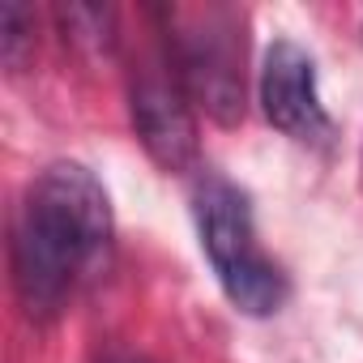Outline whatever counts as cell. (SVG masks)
<instances>
[{"label":"cell","mask_w":363,"mask_h":363,"mask_svg":"<svg viewBox=\"0 0 363 363\" xmlns=\"http://www.w3.org/2000/svg\"><path fill=\"white\" fill-rule=\"evenodd\" d=\"M111 201L82 162H52L35 175L13 223V291L30 320L65 312L73 291L111 252Z\"/></svg>","instance_id":"1"},{"label":"cell","mask_w":363,"mask_h":363,"mask_svg":"<svg viewBox=\"0 0 363 363\" xmlns=\"http://www.w3.org/2000/svg\"><path fill=\"white\" fill-rule=\"evenodd\" d=\"M193 218H197L201 252L210 257L223 295L248 316L278 312L291 286H286V274L274 265V257L257 240L248 193L231 184L227 175L206 171L193 193Z\"/></svg>","instance_id":"2"},{"label":"cell","mask_w":363,"mask_h":363,"mask_svg":"<svg viewBox=\"0 0 363 363\" xmlns=\"http://www.w3.org/2000/svg\"><path fill=\"white\" fill-rule=\"evenodd\" d=\"M167 65L184 94L214 124L231 128L248 111V39L244 18L227 5L167 13Z\"/></svg>","instance_id":"3"},{"label":"cell","mask_w":363,"mask_h":363,"mask_svg":"<svg viewBox=\"0 0 363 363\" xmlns=\"http://www.w3.org/2000/svg\"><path fill=\"white\" fill-rule=\"evenodd\" d=\"M128 120L145 154L171 171V175H189L201 162V137H197V111L193 99L184 94L179 77L171 73L167 56L145 60L133 69L128 82Z\"/></svg>","instance_id":"4"},{"label":"cell","mask_w":363,"mask_h":363,"mask_svg":"<svg viewBox=\"0 0 363 363\" xmlns=\"http://www.w3.org/2000/svg\"><path fill=\"white\" fill-rule=\"evenodd\" d=\"M261 107L265 120L295 141H325L329 111L320 103L316 65L295 39H274L261 60Z\"/></svg>","instance_id":"5"},{"label":"cell","mask_w":363,"mask_h":363,"mask_svg":"<svg viewBox=\"0 0 363 363\" xmlns=\"http://www.w3.org/2000/svg\"><path fill=\"white\" fill-rule=\"evenodd\" d=\"M60 35L69 48H77L86 60H103L116 52L120 30H116V9L111 5H60L56 9Z\"/></svg>","instance_id":"6"},{"label":"cell","mask_w":363,"mask_h":363,"mask_svg":"<svg viewBox=\"0 0 363 363\" xmlns=\"http://www.w3.org/2000/svg\"><path fill=\"white\" fill-rule=\"evenodd\" d=\"M30 56H35V13L18 0H5L0 5V60L9 73H22Z\"/></svg>","instance_id":"7"},{"label":"cell","mask_w":363,"mask_h":363,"mask_svg":"<svg viewBox=\"0 0 363 363\" xmlns=\"http://www.w3.org/2000/svg\"><path fill=\"white\" fill-rule=\"evenodd\" d=\"M103 363H145L141 354H111V359H103Z\"/></svg>","instance_id":"8"}]
</instances>
